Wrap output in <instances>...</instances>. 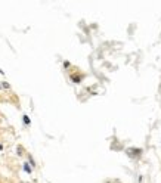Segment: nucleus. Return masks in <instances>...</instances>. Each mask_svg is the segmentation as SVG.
<instances>
[{"mask_svg":"<svg viewBox=\"0 0 161 183\" xmlns=\"http://www.w3.org/2000/svg\"><path fill=\"white\" fill-rule=\"evenodd\" d=\"M24 171H25V173H28V174H30V173L33 171V170H31V167H30V165H28L27 162L24 164Z\"/></svg>","mask_w":161,"mask_h":183,"instance_id":"f257e3e1","label":"nucleus"},{"mask_svg":"<svg viewBox=\"0 0 161 183\" xmlns=\"http://www.w3.org/2000/svg\"><path fill=\"white\" fill-rule=\"evenodd\" d=\"M22 121H24L25 126H28V124H30V118H28V115H24V117H22Z\"/></svg>","mask_w":161,"mask_h":183,"instance_id":"f03ea898","label":"nucleus"},{"mask_svg":"<svg viewBox=\"0 0 161 183\" xmlns=\"http://www.w3.org/2000/svg\"><path fill=\"white\" fill-rule=\"evenodd\" d=\"M73 80H74V83H80L81 78H80V77H73Z\"/></svg>","mask_w":161,"mask_h":183,"instance_id":"7ed1b4c3","label":"nucleus"},{"mask_svg":"<svg viewBox=\"0 0 161 183\" xmlns=\"http://www.w3.org/2000/svg\"><path fill=\"white\" fill-rule=\"evenodd\" d=\"M30 164L33 165V167H34V165H36V164H34V160H33V158H31V156H30Z\"/></svg>","mask_w":161,"mask_h":183,"instance_id":"20e7f679","label":"nucleus"},{"mask_svg":"<svg viewBox=\"0 0 161 183\" xmlns=\"http://www.w3.org/2000/svg\"><path fill=\"white\" fill-rule=\"evenodd\" d=\"M3 87H5V89H9V87H11V86H9V84H7V83H3Z\"/></svg>","mask_w":161,"mask_h":183,"instance_id":"39448f33","label":"nucleus"}]
</instances>
